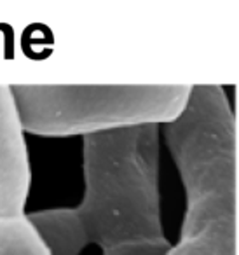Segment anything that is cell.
Masks as SVG:
<instances>
[{
    "label": "cell",
    "instance_id": "obj_1",
    "mask_svg": "<svg viewBox=\"0 0 239 255\" xmlns=\"http://www.w3.org/2000/svg\"><path fill=\"white\" fill-rule=\"evenodd\" d=\"M185 189L180 241L166 255H239V124L220 86H194L162 126Z\"/></svg>",
    "mask_w": 239,
    "mask_h": 255
},
{
    "label": "cell",
    "instance_id": "obj_6",
    "mask_svg": "<svg viewBox=\"0 0 239 255\" xmlns=\"http://www.w3.org/2000/svg\"><path fill=\"white\" fill-rule=\"evenodd\" d=\"M0 255H51L42 238L28 220L0 219Z\"/></svg>",
    "mask_w": 239,
    "mask_h": 255
},
{
    "label": "cell",
    "instance_id": "obj_7",
    "mask_svg": "<svg viewBox=\"0 0 239 255\" xmlns=\"http://www.w3.org/2000/svg\"><path fill=\"white\" fill-rule=\"evenodd\" d=\"M171 243H143V245H122L103 250V255H166L171 250Z\"/></svg>",
    "mask_w": 239,
    "mask_h": 255
},
{
    "label": "cell",
    "instance_id": "obj_5",
    "mask_svg": "<svg viewBox=\"0 0 239 255\" xmlns=\"http://www.w3.org/2000/svg\"><path fill=\"white\" fill-rule=\"evenodd\" d=\"M28 220L42 238L51 255H81L89 245L75 208H53L35 212Z\"/></svg>",
    "mask_w": 239,
    "mask_h": 255
},
{
    "label": "cell",
    "instance_id": "obj_3",
    "mask_svg": "<svg viewBox=\"0 0 239 255\" xmlns=\"http://www.w3.org/2000/svg\"><path fill=\"white\" fill-rule=\"evenodd\" d=\"M25 131L93 135L133 126H166L189 105L192 86H12Z\"/></svg>",
    "mask_w": 239,
    "mask_h": 255
},
{
    "label": "cell",
    "instance_id": "obj_4",
    "mask_svg": "<svg viewBox=\"0 0 239 255\" xmlns=\"http://www.w3.org/2000/svg\"><path fill=\"white\" fill-rule=\"evenodd\" d=\"M12 86L0 84V219L25 217L30 163Z\"/></svg>",
    "mask_w": 239,
    "mask_h": 255
},
{
    "label": "cell",
    "instance_id": "obj_2",
    "mask_svg": "<svg viewBox=\"0 0 239 255\" xmlns=\"http://www.w3.org/2000/svg\"><path fill=\"white\" fill-rule=\"evenodd\" d=\"M84 198L75 208L89 245L169 243L159 206V126L84 136Z\"/></svg>",
    "mask_w": 239,
    "mask_h": 255
}]
</instances>
